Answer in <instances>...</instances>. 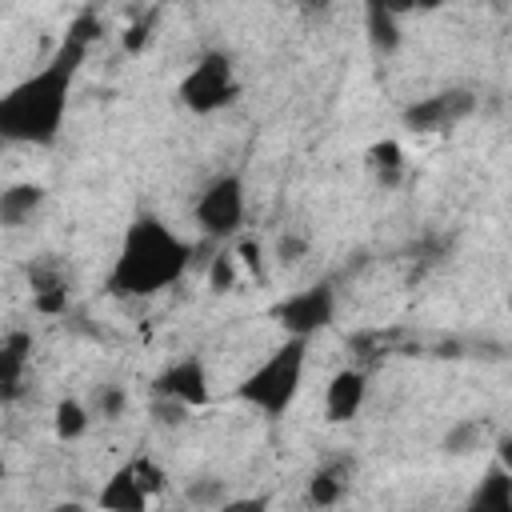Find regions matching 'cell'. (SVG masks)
<instances>
[{
	"label": "cell",
	"instance_id": "9c48e42d",
	"mask_svg": "<svg viewBox=\"0 0 512 512\" xmlns=\"http://www.w3.org/2000/svg\"><path fill=\"white\" fill-rule=\"evenodd\" d=\"M364 396H368V372H360V368L348 364V368H340V372L328 380V388H324V416H328L332 424H348V420L360 416Z\"/></svg>",
	"mask_w": 512,
	"mask_h": 512
},
{
	"label": "cell",
	"instance_id": "5b68a950",
	"mask_svg": "<svg viewBox=\"0 0 512 512\" xmlns=\"http://www.w3.org/2000/svg\"><path fill=\"white\" fill-rule=\"evenodd\" d=\"M196 224L204 240H228L244 224V180L236 172H224L208 180V188L196 196Z\"/></svg>",
	"mask_w": 512,
	"mask_h": 512
},
{
	"label": "cell",
	"instance_id": "52a82bcc",
	"mask_svg": "<svg viewBox=\"0 0 512 512\" xmlns=\"http://www.w3.org/2000/svg\"><path fill=\"white\" fill-rule=\"evenodd\" d=\"M272 316L280 320V328L288 336L308 340L312 332H320V328L332 324V316H336V292H332V284H312V288L288 296L284 304H276Z\"/></svg>",
	"mask_w": 512,
	"mask_h": 512
},
{
	"label": "cell",
	"instance_id": "4316f807",
	"mask_svg": "<svg viewBox=\"0 0 512 512\" xmlns=\"http://www.w3.org/2000/svg\"><path fill=\"white\" fill-rule=\"evenodd\" d=\"M184 416H188V408H184V404L156 396V404H152V420H156V424H164V428H180V424H184Z\"/></svg>",
	"mask_w": 512,
	"mask_h": 512
},
{
	"label": "cell",
	"instance_id": "f1b7e54d",
	"mask_svg": "<svg viewBox=\"0 0 512 512\" xmlns=\"http://www.w3.org/2000/svg\"><path fill=\"white\" fill-rule=\"evenodd\" d=\"M216 512H268V496H236Z\"/></svg>",
	"mask_w": 512,
	"mask_h": 512
},
{
	"label": "cell",
	"instance_id": "ba28073f",
	"mask_svg": "<svg viewBox=\"0 0 512 512\" xmlns=\"http://www.w3.org/2000/svg\"><path fill=\"white\" fill-rule=\"evenodd\" d=\"M152 388H156V396L176 400V404H184V408H204V404H208V368H204V360L184 356V360L168 364V368L152 380Z\"/></svg>",
	"mask_w": 512,
	"mask_h": 512
},
{
	"label": "cell",
	"instance_id": "44dd1931",
	"mask_svg": "<svg viewBox=\"0 0 512 512\" xmlns=\"http://www.w3.org/2000/svg\"><path fill=\"white\" fill-rule=\"evenodd\" d=\"M100 36H104V20L96 16V8L76 12V16H72V24L64 28V40H76V44H84V48H92Z\"/></svg>",
	"mask_w": 512,
	"mask_h": 512
},
{
	"label": "cell",
	"instance_id": "ffe728a7",
	"mask_svg": "<svg viewBox=\"0 0 512 512\" xmlns=\"http://www.w3.org/2000/svg\"><path fill=\"white\" fill-rule=\"evenodd\" d=\"M184 496H188L196 508H224V504H228L224 480H216V476H196V480H188Z\"/></svg>",
	"mask_w": 512,
	"mask_h": 512
},
{
	"label": "cell",
	"instance_id": "8992f818",
	"mask_svg": "<svg viewBox=\"0 0 512 512\" xmlns=\"http://www.w3.org/2000/svg\"><path fill=\"white\" fill-rule=\"evenodd\" d=\"M476 92L472 88H444V92H436V96H424V100H416V104H408L404 112H400V124L408 128V132H448V128H456L460 120H468L472 112H476Z\"/></svg>",
	"mask_w": 512,
	"mask_h": 512
},
{
	"label": "cell",
	"instance_id": "30bf717a",
	"mask_svg": "<svg viewBox=\"0 0 512 512\" xmlns=\"http://www.w3.org/2000/svg\"><path fill=\"white\" fill-rule=\"evenodd\" d=\"M96 508H100V512H148V492L140 488L132 464H120V468L104 480V488H100V496H96Z\"/></svg>",
	"mask_w": 512,
	"mask_h": 512
},
{
	"label": "cell",
	"instance_id": "cb8c5ba5",
	"mask_svg": "<svg viewBox=\"0 0 512 512\" xmlns=\"http://www.w3.org/2000/svg\"><path fill=\"white\" fill-rule=\"evenodd\" d=\"M92 404H96V416H104V420H116V416L128 408V392H124L120 384H100Z\"/></svg>",
	"mask_w": 512,
	"mask_h": 512
},
{
	"label": "cell",
	"instance_id": "ac0fdd59",
	"mask_svg": "<svg viewBox=\"0 0 512 512\" xmlns=\"http://www.w3.org/2000/svg\"><path fill=\"white\" fill-rule=\"evenodd\" d=\"M480 436H484V424H480V420H456V424L440 436V452H448V456H468L472 448H480Z\"/></svg>",
	"mask_w": 512,
	"mask_h": 512
},
{
	"label": "cell",
	"instance_id": "e0dca14e",
	"mask_svg": "<svg viewBox=\"0 0 512 512\" xmlns=\"http://www.w3.org/2000/svg\"><path fill=\"white\" fill-rule=\"evenodd\" d=\"M52 424H56V436L60 440H80L88 432V408L80 400H60L56 412H52Z\"/></svg>",
	"mask_w": 512,
	"mask_h": 512
},
{
	"label": "cell",
	"instance_id": "83f0119b",
	"mask_svg": "<svg viewBox=\"0 0 512 512\" xmlns=\"http://www.w3.org/2000/svg\"><path fill=\"white\" fill-rule=\"evenodd\" d=\"M304 252H308V240L296 236V232H284V236L276 240V256H280V264H296Z\"/></svg>",
	"mask_w": 512,
	"mask_h": 512
},
{
	"label": "cell",
	"instance_id": "5bb4252c",
	"mask_svg": "<svg viewBox=\"0 0 512 512\" xmlns=\"http://www.w3.org/2000/svg\"><path fill=\"white\" fill-rule=\"evenodd\" d=\"M44 204V188L40 184H12L0 192V224L4 228H20L24 220H32V212Z\"/></svg>",
	"mask_w": 512,
	"mask_h": 512
},
{
	"label": "cell",
	"instance_id": "9a60e30c",
	"mask_svg": "<svg viewBox=\"0 0 512 512\" xmlns=\"http://www.w3.org/2000/svg\"><path fill=\"white\" fill-rule=\"evenodd\" d=\"M344 488H348V464H324L308 480V500L316 508H332V504H340Z\"/></svg>",
	"mask_w": 512,
	"mask_h": 512
},
{
	"label": "cell",
	"instance_id": "f546056e",
	"mask_svg": "<svg viewBox=\"0 0 512 512\" xmlns=\"http://www.w3.org/2000/svg\"><path fill=\"white\" fill-rule=\"evenodd\" d=\"M236 256H240V260H244L252 272H260V244H256V240H240Z\"/></svg>",
	"mask_w": 512,
	"mask_h": 512
},
{
	"label": "cell",
	"instance_id": "4fadbf2b",
	"mask_svg": "<svg viewBox=\"0 0 512 512\" xmlns=\"http://www.w3.org/2000/svg\"><path fill=\"white\" fill-rule=\"evenodd\" d=\"M464 512H512V472H504L500 464L488 468Z\"/></svg>",
	"mask_w": 512,
	"mask_h": 512
},
{
	"label": "cell",
	"instance_id": "277c9868",
	"mask_svg": "<svg viewBox=\"0 0 512 512\" xmlns=\"http://www.w3.org/2000/svg\"><path fill=\"white\" fill-rule=\"evenodd\" d=\"M176 96H180V104L192 108L196 116H208V112H220V108L236 104L240 80H236V72H232V56L220 52V48L204 52V56L192 64V72L180 80Z\"/></svg>",
	"mask_w": 512,
	"mask_h": 512
},
{
	"label": "cell",
	"instance_id": "484cf974",
	"mask_svg": "<svg viewBox=\"0 0 512 512\" xmlns=\"http://www.w3.org/2000/svg\"><path fill=\"white\" fill-rule=\"evenodd\" d=\"M32 308L40 316H60L68 308V288H48V292H36L32 296Z\"/></svg>",
	"mask_w": 512,
	"mask_h": 512
},
{
	"label": "cell",
	"instance_id": "3957f363",
	"mask_svg": "<svg viewBox=\"0 0 512 512\" xmlns=\"http://www.w3.org/2000/svg\"><path fill=\"white\" fill-rule=\"evenodd\" d=\"M304 356H308V340L288 336V344H280L240 388L236 396L252 408H260L264 416H280L288 412V404L300 392V376H304Z\"/></svg>",
	"mask_w": 512,
	"mask_h": 512
},
{
	"label": "cell",
	"instance_id": "1f68e13d",
	"mask_svg": "<svg viewBox=\"0 0 512 512\" xmlns=\"http://www.w3.org/2000/svg\"><path fill=\"white\" fill-rule=\"evenodd\" d=\"M52 512H88V508H84V504H76V500H60Z\"/></svg>",
	"mask_w": 512,
	"mask_h": 512
},
{
	"label": "cell",
	"instance_id": "2e32d148",
	"mask_svg": "<svg viewBox=\"0 0 512 512\" xmlns=\"http://www.w3.org/2000/svg\"><path fill=\"white\" fill-rule=\"evenodd\" d=\"M368 164H372L380 188H400V180H404V152H400L396 140H376L368 148Z\"/></svg>",
	"mask_w": 512,
	"mask_h": 512
},
{
	"label": "cell",
	"instance_id": "4dcf8cb0",
	"mask_svg": "<svg viewBox=\"0 0 512 512\" xmlns=\"http://www.w3.org/2000/svg\"><path fill=\"white\" fill-rule=\"evenodd\" d=\"M496 460H500L504 472H512V436H500L496 440Z\"/></svg>",
	"mask_w": 512,
	"mask_h": 512
},
{
	"label": "cell",
	"instance_id": "d4e9b609",
	"mask_svg": "<svg viewBox=\"0 0 512 512\" xmlns=\"http://www.w3.org/2000/svg\"><path fill=\"white\" fill-rule=\"evenodd\" d=\"M28 284H32V296H36V292H48V288H64V276L52 260H36V264H28Z\"/></svg>",
	"mask_w": 512,
	"mask_h": 512
},
{
	"label": "cell",
	"instance_id": "603a6c76",
	"mask_svg": "<svg viewBox=\"0 0 512 512\" xmlns=\"http://www.w3.org/2000/svg\"><path fill=\"white\" fill-rule=\"evenodd\" d=\"M128 464H132V472H136V480H140V488H144L148 496H160V492L168 488V472H164L156 460L136 456V460H128Z\"/></svg>",
	"mask_w": 512,
	"mask_h": 512
},
{
	"label": "cell",
	"instance_id": "d6a6232c",
	"mask_svg": "<svg viewBox=\"0 0 512 512\" xmlns=\"http://www.w3.org/2000/svg\"><path fill=\"white\" fill-rule=\"evenodd\" d=\"M508 312H512V296H508Z\"/></svg>",
	"mask_w": 512,
	"mask_h": 512
},
{
	"label": "cell",
	"instance_id": "6da1fadb",
	"mask_svg": "<svg viewBox=\"0 0 512 512\" xmlns=\"http://www.w3.org/2000/svg\"><path fill=\"white\" fill-rule=\"evenodd\" d=\"M84 60H88L84 44L60 40L56 56L40 72H32L16 88H8V96L0 100V136L12 144H52L60 136L72 80Z\"/></svg>",
	"mask_w": 512,
	"mask_h": 512
},
{
	"label": "cell",
	"instance_id": "7402d4cb",
	"mask_svg": "<svg viewBox=\"0 0 512 512\" xmlns=\"http://www.w3.org/2000/svg\"><path fill=\"white\" fill-rule=\"evenodd\" d=\"M156 20H160V12H156V8H144L136 20H128V28H124V36H120L124 52H144V44H148V36H152Z\"/></svg>",
	"mask_w": 512,
	"mask_h": 512
},
{
	"label": "cell",
	"instance_id": "7c38bea8",
	"mask_svg": "<svg viewBox=\"0 0 512 512\" xmlns=\"http://www.w3.org/2000/svg\"><path fill=\"white\" fill-rule=\"evenodd\" d=\"M364 32H368L372 52L392 56V52L400 48V40H404V32H400V12H396L392 4H384V0H368V4H364Z\"/></svg>",
	"mask_w": 512,
	"mask_h": 512
},
{
	"label": "cell",
	"instance_id": "d6986e66",
	"mask_svg": "<svg viewBox=\"0 0 512 512\" xmlns=\"http://www.w3.org/2000/svg\"><path fill=\"white\" fill-rule=\"evenodd\" d=\"M236 248H216L212 264H208V288L212 292H232L236 288Z\"/></svg>",
	"mask_w": 512,
	"mask_h": 512
},
{
	"label": "cell",
	"instance_id": "8fae6325",
	"mask_svg": "<svg viewBox=\"0 0 512 512\" xmlns=\"http://www.w3.org/2000/svg\"><path fill=\"white\" fill-rule=\"evenodd\" d=\"M32 356V336L28 332H8L0 344V400L16 404L20 388H24V368Z\"/></svg>",
	"mask_w": 512,
	"mask_h": 512
},
{
	"label": "cell",
	"instance_id": "7a4b0ae2",
	"mask_svg": "<svg viewBox=\"0 0 512 512\" xmlns=\"http://www.w3.org/2000/svg\"><path fill=\"white\" fill-rule=\"evenodd\" d=\"M188 268H192V244H184L156 216H136L108 272V288L116 296H156L172 288Z\"/></svg>",
	"mask_w": 512,
	"mask_h": 512
}]
</instances>
